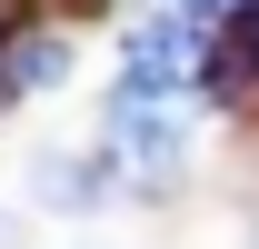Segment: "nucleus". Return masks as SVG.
I'll return each mask as SVG.
<instances>
[{"mask_svg":"<svg viewBox=\"0 0 259 249\" xmlns=\"http://www.w3.org/2000/svg\"><path fill=\"white\" fill-rule=\"evenodd\" d=\"M40 199H50V210H100L90 159H40Z\"/></svg>","mask_w":259,"mask_h":249,"instance_id":"39448f33","label":"nucleus"},{"mask_svg":"<svg viewBox=\"0 0 259 249\" xmlns=\"http://www.w3.org/2000/svg\"><path fill=\"white\" fill-rule=\"evenodd\" d=\"M110 170L140 189H169L190 170V120L169 110V100H120L110 90Z\"/></svg>","mask_w":259,"mask_h":249,"instance_id":"f257e3e1","label":"nucleus"},{"mask_svg":"<svg viewBox=\"0 0 259 249\" xmlns=\"http://www.w3.org/2000/svg\"><path fill=\"white\" fill-rule=\"evenodd\" d=\"M70 70V40H40V30H10L0 40V100H30Z\"/></svg>","mask_w":259,"mask_h":249,"instance_id":"20e7f679","label":"nucleus"},{"mask_svg":"<svg viewBox=\"0 0 259 249\" xmlns=\"http://www.w3.org/2000/svg\"><path fill=\"white\" fill-rule=\"evenodd\" d=\"M199 50H209V30H199L190 10L130 30L120 40V100H169V110H180V100L199 90Z\"/></svg>","mask_w":259,"mask_h":249,"instance_id":"f03ea898","label":"nucleus"},{"mask_svg":"<svg viewBox=\"0 0 259 249\" xmlns=\"http://www.w3.org/2000/svg\"><path fill=\"white\" fill-rule=\"evenodd\" d=\"M199 80H209L220 100H249V80H259V0H239V10H220V20H209Z\"/></svg>","mask_w":259,"mask_h":249,"instance_id":"7ed1b4c3","label":"nucleus"},{"mask_svg":"<svg viewBox=\"0 0 259 249\" xmlns=\"http://www.w3.org/2000/svg\"><path fill=\"white\" fill-rule=\"evenodd\" d=\"M90 10H100V0H70V20H90Z\"/></svg>","mask_w":259,"mask_h":249,"instance_id":"423d86ee","label":"nucleus"}]
</instances>
